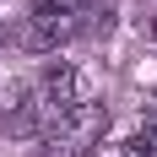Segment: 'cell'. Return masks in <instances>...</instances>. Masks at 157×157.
I'll return each instance as SVG.
<instances>
[{
	"mask_svg": "<svg viewBox=\"0 0 157 157\" xmlns=\"http://www.w3.org/2000/svg\"><path fill=\"white\" fill-rule=\"evenodd\" d=\"M38 109H44V119H60V114L81 109V76L65 60L44 65V76H38Z\"/></svg>",
	"mask_w": 157,
	"mask_h": 157,
	"instance_id": "6da1fadb",
	"label": "cell"
},
{
	"mask_svg": "<svg viewBox=\"0 0 157 157\" xmlns=\"http://www.w3.org/2000/svg\"><path fill=\"white\" fill-rule=\"evenodd\" d=\"M125 157H157V125L136 130V136L125 141Z\"/></svg>",
	"mask_w": 157,
	"mask_h": 157,
	"instance_id": "7a4b0ae2",
	"label": "cell"
},
{
	"mask_svg": "<svg viewBox=\"0 0 157 157\" xmlns=\"http://www.w3.org/2000/svg\"><path fill=\"white\" fill-rule=\"evenodd\" d=\"M87 11V0H33V16H76Z\"/></svg>",
	"mask_w": 157,
	"mask_h": 157,
	"instance_id": "3957f363",
	"label": "cell"
}]
</instances>
